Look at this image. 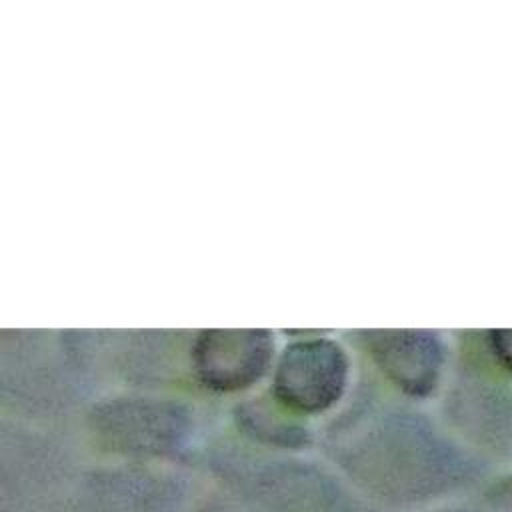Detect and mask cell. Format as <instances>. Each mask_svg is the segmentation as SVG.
Masks as SVG:
<instances>
[{
	"label": "cell",
	"instance_id": "cell-1",
	"mask_svg": "<svg viewBox=\"0 0 512 512\" xmlns=\"http://www.w3.org/2000/svg\"><path fill=\"white\" fill-rule=\"evenodd\" d=\"M354 388L326 434L338 476L376 508H420L480 484L488 460L416 404Z\"/></svg>",
	"mask_w": 512,
	"mask_h": 512
},
{
	"label": "cell",
	"instance_id": "cell-2",
	"mask_svg": "<svg viewBox=\"0 0 512 512\" xmlns=\"http://www.w3.org/2000/svg\"><path fill=\"white\" fill-rule=\"evenodd\" d=\"M208 464L236 512H382L318 462L220 444Z\"/></svg>",
	"mask_w": 512,
	"mask_h": 512
},
{
	"label": "cell",
	"instance_id": "cell-3",
	"mask_svg": "<svg viewBox=\"0 0 512 512\" xmlns=\"http://www.w3.org/2000/svg\"><path fill=\"white\" fill-rule=\"evenodd\" d=\"M94 442L130 464L164 466L188 456L200 434L192 402L174 392L122 390L90 412Z\"/></svg>",
	"mask_w": 512,
	"mask_h": 512
},
{
	"label": "cell",
	"instance_id": "cell-4",
	"mask_svg": "<svg viewBox=\"0 0 512 512\" xmlns=\"http://www.w3.org/2000/svg\"><path fill=\"white\" fill-rule=\"evenodd\" d=\"M278 342L266 394L288 414L312 422L336 412L354 390V350L324 330L288 332Z\"/></svg>",
	"mask_w": 512,
	"mask_h": 512
},
{
	"label": "cell",
	"instance_id": "cell-5",
	"mask_svg": "<svg viewBox=\"0 0 512 512\" xmlns=\"http://www.w3.org/2000/svg\"><path fill=\"white\" fill-rule=\"evenodd\" d=\"M348 344L362 358L370 380L408 404L418 406L440 396L450 374L452 338L442 330H356Z\"/></svg>",
	"mask_w": 512,
	"mask_h": 512
},
{
	"label": "cell",
	"instance_id": "cell-6",
	"mask_svg": "<svg viewBox=\"0 0 512 512\" xmlns=\"http://www.w3.org/2000/svg\"><path fill=\"white\" fill-rule=\"evenodd\" d=\"M278 342L268 328L188 330L186 382L216 398L248 396L266 384Z\"/></svg>",
	"mask_w": 512,
	"mask_h": 512
},
{
	"label": "cell",
	"instance_id": "cell-7",
	"mask_svg": "<svg viewBox=\"0 0 512 512\" xmlns=\"http://www.w3.org/2000/svg\"><path fill=\"white\" fill-rule=\"evenodd\" d=\"M510 374L452 356L440 392L442 424L478 456L510 454Z\"/></svg>",
	"mask_w": 512,
	"mask_h": 512
},
{
	"label": "cell",
	"instance_id": "cell-8",
	"mask_svg": "<svg viewBox=\"0 0 512 512\" xmlns=\"http://www.w3.org/2000/svg\"><path fill=\"white\" fill-rule=\"evenodd\" d=\"M188 330H124L106 338L104 362L126 390L172 392L186 382Z\"/></svg>",
	"mask_w": 512,
	"mask_h": 512
},
{
	"label": "cell",
	"instance_id": "cell-9",
	"mask_svg": "<svg viewBox=\"0 0 512 512\" xmlns=\"http://www.w3.org/2000/svg\"><path fill=\"white\" fill-rule=\"evenodd\" d=\"M86 512H182L186 480L164 466L128 464L90 482Z\"/></svg>",
	"mask_w": 512,
	"mask_h": 512
},
{
	"label": "cell",
	"instance_id": "cell-10",
	"mask_svg": "<svg viewBox=\"0 0 512 512\" xmlns=\"http://www.w3.org/2000/svg\"><path fill=\"white\" fill-rule=\"evenodd\" d=\"M230 416L240 436L266 450L300 452L314 440L310 424L280 408L266 390L238 398Z\"/></svg>",
	"mask_w": 512,
	"mask_h": 512
},
{
	"label": "cell",
	"instance_id": "cell-11",
	"mask_svg": "<svg viewBox=\"0 0 512 512\" xmlns=\"http://www.w3.org/2000/svg\"><path fill=\"white\" fill-rule=\"evenodd\" d=\"M182 512H236V510L222 494H210L186 504Z\"/></svg>",
	"mask_w": 512,
	"mask_h": 512
},
{
	"label": "cell",
	"instance_id": "cell-12",
	"mask_svg": "<svg viewBox=\"0 0 512 512\" xmlns=\"http://www.w3.org/2000/svg\"><path fill=\"white\" fill-rule=\"evenodd\" d=\"M434 512H484V510H476V508H464V506H454V508H440Z\"/></svg>",
	"mask_w": 512,
	"mask_h": 512
}]
</instances>
